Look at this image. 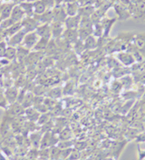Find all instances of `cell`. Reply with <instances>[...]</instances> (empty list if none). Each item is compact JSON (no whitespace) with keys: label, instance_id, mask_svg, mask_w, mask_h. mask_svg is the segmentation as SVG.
<instances>
[{"label":"cell","instance_id":"5b68a950","mask_svg":"<svg viewBox=\"0 0 145 160\" xmlns=\"http://www.w3.org/2000/svg\"><path fill=\"white\" fill-rule=\"evenodd\" d=\"M117 60L120 62L121 64H122L125 67L128 66H132L133 65L136 61L133 58V56L132 55V53H130L129 52L125 51V52H120L117 53Z\"/></svg>","mask_w":145,"mask_h":160},{"label":"cell","instance_id":"8fae6325","mask_svg":"<svg viewBox=\"0 0 145 160\" xmlns=\"http://www.w3.org/2000/svg\"><path fill=\"white\" fill-rule=\"evenodd\" d=\"M42 131L41 130H36L34 132H31L29 134L28 137V139H29V144L35 148V149H38L40 148V144H41V140H42Z\"/></svg>","mask_w":145,"mask_h":160},{"label":"cell","instance_id":"f1b7e54d","mask_svg":"<svg viewBox=\"0 0 145 160\" xmlns=\"http://www.w3.org/2000/svg\"><path fill=\"white\" fill-rule=\"evenodd\" d=\"M52 120V114L51 113H49V112H45V113H42L41 115H40V117L38 118V120H37V122H36V124L38 125V126H43L44 124H46V123H48L49 121H51Z\"/></svg>","mask_w":145,"mask_h":160},{"label":"cell","instance_id":"d4e9b609","mask_svg":"<svg viewBox=\"0 0 145 160\" xmlns=\"http://www.w3.org/2000/svg\"><path fill=\"white\" fill-rule=\"evenodd\" d=\"M33 5H34V15L40 16V15L44 14V13L47 10L45 4L44 3L42 0H38V1L34 2V3H33Z\"/></svg>","mask_w":145,"mask_h":160},{"label":"cell","instance_id":"ab89813d","mask_svg":"<svg viewBox=\"0 0 145 160\" xmlns=\"http://www.w3.org/2000/svg\"><path fill=\"white\" fill-rule=\"evenodd\" d=\"M8 102L7 101L6 97L4 94L0 93V108H3V109H8Z\"/></svg>","mask_w":145,"mask_h":160},{"label":"cell","instance_id":"ac0fdd59","mask_svg":"<svg viewBox=\"0 0 145 160\" xmlns=\"http://www.w3.org/2000/svg\"><path fill=\"white\" fill-rule=\"evenodd\" d=\"M65 11L67 14V17H73V16H76L79 14V10H80V7L77 1L75 2H69V3H65Z\"/></svg>","mask_w":145,"mask_h":160},{"label":"cell","instance_id":"30bf717a","mask_svg":"<svg viewBox=\"0 0 145 160\" xmlns=\"http://www.w3.org/2000/svg\"><path fill=\"white\" fill-rule=\"evenodd\" d=\"M133 44L145 58V34H138L133 37Z\"/></svg>","mask_w":145,"mask_h":160},{"label":"cell","instance_id":"f35d334b","mask_svg":"<svg viewBox=\"0 0 145 160\" xmlns=\"http://www.w3.org/2000/svg\"><path fill=\"white\" fill-rule=\"evenodd\" d=\"M81 158V153L77 149H72L68 157V160H79Z\"/></svg>","mask_w":145,"mask_h":160},{"label":"cell","instance_id":"7bdbcfd3","mask_svg":"<svg viewBox=\"0 0 145 160\" xmlns=\"http://www.w3.org/2000/svg\"><path fill=\"white\" fill-rule=\"evenodd\" d=\"M145 158V151H142L139 148V159L140 160H143Z\"/></svg>","mask_w":145,"mask_h":160},{"label":"cell","instance_id":"ba28073f","mask_svg":"<svg viewBox=\"0 0 145 160\" xmlns=\"http://www.w3.org/2000/svg\"><path fill=\"white\" fill-rule=\"evenodd\" d=\"M25 35H26V33L23 30L17 32V34H13L12 36L9 37L8 41V45L13 46V47H18V46L22 45Z\"/></svg>","mask_w":145,"mask_h":160},{"label":"cell","instance_id":"7a4b0ae2","mask_svg":"<svg viewBox=\"0 0 145 160\" xmlns=\"http://www.w3.org/2000/svg\"><path fill=\"white\" fill-rule=\"evenodd\" d=\"M22 25V30L25 33H30V32H34L36 30V28L38 27V25H40L37 21V19L34 17H26L24 18V20L21 22Z\"/></svg>","mask_w":145,"mask_h":160},{"label":"cell","instance_id":"3957f363","mask_svg":"<svg viewBox=\"0 0 145 160\" xmlns=\"http://www.w3.org/2000/svg\"><path fill=\"white\" fill-rule=\"evenodd\" d=\"M25 108L21 103L18 101L9 104V107L7 109V114L6 117L8 118H14V117H18V116H23L25 115Z\"/></svg>","mask_w":145,"mask_h":160},{"label":"cell","instance_id":"d6986e66","mask_svg":"<svg viewBox=\"0 0 145 160\" xmlns=\"http://www.w3.org/2000/svg\"><path fill=\"white\" fill-rule=\"evenodd\" d=\"M115 21H116L115 18L114 19L113 18H111V19L103 18V19H102L100 21V23H101V25L102 26V29H103V35H102V37H107L108 36V34H109L110 31H111V26L114 24Z\"/></svg>","mask_w":145,"mask_h":160},{"label":"cell","instance_id":"8992f818","mask_svg":"<svg viewBox=\"0 0 145 160\" xmlns=\"http://www.w3.org/2000/svg\"><path fill=\"white\" fill-rule=\"evenodd\" d=\"M52 12H53V16H54V21L65 23V19L67 18V14H66L65 7L57 4L56 6H54V8L52 9Z\"/></svg>","mask_w":145,"mask_h":160},{"label":"cell","instance_id":"ffe728a7","mask_svg":"<svg viewBox=\"0 0 145 160\" xmlns=\"http://www.w3.org/2000/svg\"><path fill=\"white\" fill-rule=\"evenodd\" d=\"M34 94L32 92L27 91L24 95V98L21 101V104L23 105V107L26 109L29 107H32L34 104Z\"/></svg>","mask_w":145,"mask_h":160},{"label":"cell","instance_id":"f546056e","mask_svg":"<svg viewBox=\"0 0 145 160\" xmlns=\"http://www.w3.org/2000/svg\"><path fill=\"white\" fill-rule=\"evenodd\" d=\"M4 57L8 60L17 59V47L8 46L6 49V52H5Z\"/></svg>","mask_w":145,"mask_h":160},{"label":"cell","instance_id":"4dcf8cb0","mask_svg":"<svg viewBox=\"0 0 145 160\" xmlns=\"http://www.w3.org/2000/svg\"><path fill=\"white\" fill-rule=\"evenodd\" d=\"M94 8L92 6H85L84 8H80L79 10V15L81 17H91V16L94 14Z\"/></svg>","mask_w":145,"mask_h":160},{"label":"cell","instance_id":"9c48e42d","mask_svg":"<svg viewBox=\"0 0 145 160\" xmlns=\"http://www.w3.org/2000/svg\"><path fill=\"white\" fill-rule=\"evenodd\" d=\"M35 32L37 33L40 38H44L47 40H51L52 39L51 25H48V24L39 25L38 27L36 28Z\"/></svg>","mask_w":145,"mask_h":160},{"label":"cell","instance_id":"e575fe53","mask_svg":"<svg viewBox=\"0 0 145 160\" xmlns=\"http://www.w3.org/2000/svg\"><path fill=\"white\" fill-rule=\"evenodd\" d=\"M74 48H75V51L76 52V53H78V54L83 53L85 50V46L84 41L78 39L76 42L74 43Z\"/></svg>","mask_w":145,"mask_h":160},{"label":"cell","instance_id":"277c9868","mask_svg":"<svg viewBox=\"0 0 145 160\" xmlns=\"http://www.w3.org/2000/svg\"><path fill=\"white\" fill-rule=\"evenodd\" d=\"M39 39H40V37L35 31L26 33L24 37L23 42H22V45L28 50H33L34 45L36 44V42H38Z\"/></svg>","mask_w":145,"mask_h":160},{"label":"cell","instance_id":"b9f144b4","mask_svg":"<svg viewBox=\"0 0 145 160\" xmlns=\"http://www.w3.org/2000/svg\"><path fill=\"white\" fill-rule=\"evenodd\" d=\"M7 47H8V46L6 45V42H0V57H4Z\"/></svg>","mask_w":145,"mask_h":160},{"label":"cell","instance_id":"83f0119b","mask_svg":"<svg viewBox=\"0 0 145 160\" xmlns=\"http://www.w3.org/2000/svg\"><path fill=\"white\" fill-rule=\"evenodd\" d=\"M120 82L122 83V88H124V89H130L131 87H132V82H133V79L132 78V76L131 75H124L122 76V77H121L119 79Z\"/></svg>","mask_w":145,"mask_h":160},{"label":"cell","instance_id":"ee69618b","mask_svg":"<svg viewBox=\"0 0 145 160\" xmlns=\"http://www.w3.org/2000/svg\"><path fill=\"white\" fill-rule=\"evenodd\" d=\"M136 138L138 141H142V142H144L145 141V134H142V135H141V136H137Z\"/></svg>","mask_w":145,"mask_h":160},{"label":"cell","instance_id":"6da1fadb","mask_svg":"<svg viewBox=\"0 0 145 160\" xmlns=\"http://www.w3.org/2000/svg\"><path fill=\"white\" fill-rule=\"evenodd\" d=\"M59 142V138H57L55 133L54 132H45L44 133L42 137V140L40 144V148L41 149H45L48 148H52Z\"/></svg>","mask_w":145,"mask_h":160},{"label":"cell","instance_id":"5bb4252c","mask_svg":"<svg viewBox=\"0 0 145 160\" xmlns=\"http://www.w3.org/2000/svg\"><path fill=\"white\" fill-rule=\"evenodd\" d=\"M69 44H74L79 39L77 29H65L62 36Z\"/></svg>","mask_w":145,"mask_h":160},{"label":"cell","instance_id":"d6a6232c","mask_svg":"<svg viewBox=\"0 0 145 160\" xmlns=\"http://www.w3.org/2000/svg\"><path fill=\"white\" fill-rule=\"evenodd\" d=\"M62 93H63V91L60 88H54L47 92V96L53 100H55L61 97Z\"/></svg>","mask_w":145,"mask_h":160},{"label":"cell","instance_id":"7402d4cb","mask_svg":"<svg viewBox=\"0 0 145 160\" xmlns=\"http://www.w3.org/2000/svg\"><path fill=\"white\" fill-rule=\"evenodd\" d=\"M2 8H1V11H0V20L10 18L14 5L13 4H7V5L3 6Z\"/></svg>","mask_w":145,"mask_h":160},{"label":"cell","instance_id":"bcb514c9","mask_svg":"<svg viewBox=\"0 0 145 160\" xmlns=\"http://www.w3.org/2000/svg\"><path fill=\"white\" fill-rule=\"evenodd\" d=\"M139 110L141 111V113H142V114H145V102L144 103H142V106L139 108Z\"/></svg>","mask_w":145,"mask_h":160},{"label":"cell","instance_id":"603a6c76","mask_svg":"<svg viewBox=\"0 0 145 160\" xmlns=\"http://www.w3.org/2000/svg\"><path fill=\"white\" fill-rule=\"evenodd\" d=\"M84 43H85V50H94L98 46L97 39L93 34L88 36L84 41Z\"/></svg>","mask_w":145,"mask_h":160},{"label":"cell","instance_id":"cb8c5ba5","mask_svg":"<svg viewBox=\"0 0 145 160\" xmlns=\"http://www.w3.org/2000/svg\"><path fill=\"white\" fill-rule=\"evenodd\" d=\"M19 6L21 7V8L23 9V11L26 14V17H34V5L33 3H29V2H23L21 4H19Z\"/></svg>","mask_w":145,"mask_h":160},{"label":"cell","instance_id":"836d02e7","mask_svg":"<svg viewBox=\"0 0 145 160\" xmlns=\"http://www.w3.org/2000/svg\"><path fill=\"white\" fill-rule=\"evenodd\" d=\"M60 149H66V148H71L73 146H75V142L71 139L69 140H60L56 145Z\"/></svg>","mask_w":145,"mask_h":160},{"label":"cell","instance_id":"8d00e7d4","mask_svg":"<svg viewBox=\"0 0 145 160\" xmlns=\"http://www.w3.org/2000/svg\"><path fill=\"white\" fill-rule=\"evenodd\" d=\"M139 134V131L133 128H130L128 130L126 131V134H125V137L128 140H132L133 138H136L137 136Z\"/></svg>","mask_w":145,"mask_h":160},{"label":"cell","instance_id":"9a60e30c","mask_svg":"<svg viewBox=\"0 0 145 160\" xmlns=\"http://www.w3.org/2000/svg\"><path fill=\"white\" fill-rule=\"evenodd\" d=\"M81 16L78 14L76 16L73 17H67V18L65 21V26L66 29H78L80 22H81Z\"/></svg>","mask_w":145,"mask_h":160},{"label":"cell","instance_id":"52a82bcc","mask_svg":"<svg viewBox=\"0 0 145 160\" xmlns=\"http://www.w3.org/2000/svg\"><path fill=\"white\" fill-rule=\"evenodd\" d=\"M65 24L61 22H56L54 21L51 24V30H52V38L54 40L59 39L63 36V34L65 32Z\"/></svg>","mask_w":145,"mask_h":160},{"label":"cell","instance_id":"1f68e13d","mask_svg":"<svg viewBox=\"0 0 145 160\" xmlns=\"http://www.w3.org/2000/svg\"><path fill=\"white\" fill-rule=\"evenodd\" d=\"M60 140H69L72 138V131L69 128H64L58 135Z\"/></svg>","mask_w":145,"mask_h":160},{"label":"cell","instance_id":"f6af8a7d","mask_svg":"<svg viewBox=\"0 0 145 160\" xmlns=\"http://www.w3.org/2000/svg\"><path fill=\"white\" fill-rule=\"evenodd\" d=\"M4 141H5V138H4V136H3L2 132H1V130H0V147H1V146H3Z\"/></svg>","mask_w":145,"mask_h":160},{"label":"cell","instance_id":"74e56055","mask_svg":"<svg viewBox=\"0 0 145 160\" xmlns=\"http://www.w3.org/2000/svg\"><path fill=\"white\" fill-rule=\"evenodd\" d=\"M111 90L112 92L115 93H120L122 90V85L120 82L119 80H115L112 83H111Z\"/></svg>","mask_w":145,"mask_h":160},{"label":"cell","instance_id":"4fadbf2b","mask_svg":"<svg viewBox=\"0 0 145 160\" xmlns=\"http://www.w3.org/2000/svg\"><path fill=\"white\" fill-rule=\"evenodd\" d=\"M19 90L17 87H9L6 90L5 92V97L7 99V101L8 102V104H12L17 102L18 99V95H19Z\"/></svg>","mask_w":145,"mask_h":160},{"label":"cell","instance_id":"4316f807","mask_svg":"<svg viewBox=\"0 0 145 160\" xmlns=\"http://www.w3.org/2000/svg\"><path fill=\"white\" fill-rule=\"evenodd\" d=\"M21 30H22V25H21V23H16V24H14V25H12L11 27H9L8 30L5 31V35L7 37H10L13 34H17V32H19Z\"/></svg>","mask_w":145,"mask_h":160},{"label":"cell","instance_id":"d590c367","mask_svg":"<svg viewBox=\"0 0 145 160\" xmlns=\"http://www.w3.org/2000/svg\"><path fill=\"white\" fill-rule=\"evenodd\" d=\"M14 24H16L11 18H8V19H4V20H1V23H0V27L4 30V31H6V30H8L9 27H11L12 25H14Z\"/></svg>","mask_w":145,"mask_h":160},{"label":"cell","instance_id":"7dc6e473","mask_svg":"<svg viewBox=\"0 0 145 160\" xmlns=\"http://www.w3.org/2000/svg\"><path fill=\"white\" fill-rule=\"evenodd\" d=\"M26 2H29V3H34V2H36V1H38V0H26Z\"/></svg>","mask_w":145,"mask_h":160},{"label":"cell","instance_id":"681fc988","mask_svg":"<svg viewBox=\"0 0 145 160\" xmlns=\"http://www.w3.org/2000/svg\"><path fill=\"white\" fill-rule=\"evenodd\" d=\"M143 21H144V22H145V17H144V19H143Z\"/></svg>","mask_w":145,"mask_h":160},{"label":"cell","instance_id":"e0dca14e","mask_svg":"<svg viewBox=\"0 0 145 160\" xmlns=\"http://www.w3.org/2000/svg\"><path fill=\"white\" fill-rule=\"evenodd\" d=\"M40 115H41V113L33 106L29 107V108H26V110H25V117L29 121L37 122Z\"/></svg>","mask_w":145,"mask_h":160},{"label":"cell","instance_id":"2e32d148","mask_svg":"<svg viewBox=\"0 0 145 160\" xmlns=\"http://www.w3.org/2000/svg\"><path fill=\"white\" fill-rule=\"evenodd\" d=\"M34 17L37 19L38 23L41 25L43 24H48V25H51L52 23L54 22V16H53V12H52V9H48L46 10L44 14L40 15V16H37V15H34Z\"/></svg>","mask_w":145,"mask_h":160},{"label":"cell","instance_id":"f907efd6","mask_svg":"<svg viewBox=\"0 0 145 160\" xmlns=\"http://www.w3.org/2000/svg\"><path fill=\"white\" fill-rule=\"evenodd\" d=\"M144 94H145V93H144Z\"/></svg>","mask_w":145,"mask_h":160},{"label":"cell","instance_id":"484cf974","mask_svg":"<svg viewBox=\"0 0 145 160\" xmlns=\"http://www.w3.org/2000/svg\"><path fill=\"white\" fill-rule=\"evenodd\" d=\"M50 40H47V39H44V38H40L38 40V42H36V44L34 45V51H37V52H44L46 49L47 45H48V42Z\"/></svg>","mask_w":145,"mask_h":160},{"label":"cell","instance_id":"44dd1931","mask_svg":"<svg viewBox=\"0 0 145 160\" xmlns=\"http://www.w3.org/2000/svg\"><path fill=\"white\" fill-rule=\"evenodd\" d=\"M30 52V50L26 49V47H24L23 45H20L17 47V59L19 62H25V60L26 59V57L28 56Z\"/></svg>","mask_w":145,"mask_h":160},{"label":"cell","instance_id":"7c38bea8","mask_svg":"<svg viewBox=\"0 0 145 160\" xmlns=\"http://www.w3.org/2000/svg\"><path fill=\"white\" fill-rule=\"evenodd\" d=\"M26 17V14L23 11V9L21 8V7L19 5H15L12 13H11V17L10 18L15 22V23H21L24 18Z\"/></svg>","mask_w":145,"mask_h":160},{"label":"cell","instance_id":"c3c4849f","mask_svg":"<svg viewBox=\"0 0 145 160\" xmlns=\"http://www.w3.org/2000/svg\"><path fill=\"white\" fill-rule=\"evenodd\" d=\"M103 160H113V159H111V158H104Z\"/></svg>","mask_w":145,"mask_h":160},{"label":"cell","instance_id":"60d3db41","mask_svg":"<svg viewBox=\"0 0 145 160\" xmlns=\"http://www.w3.org/2000/svg\"><path fill=\"white\" fill-rule=\"evenodd\" d=\"M87 147V144L85 142H77V143H75V148L81 151V150H84L85 148H86Z\"/></svg>","mask_w":145,"mask_h":160}]
</instances>
